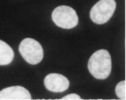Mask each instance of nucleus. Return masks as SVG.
Segmentation results:
<instances>
[{
  "instance_id": "f257e3e1",
  "label": "nucleus",
  "mask_w": 126,
  "mask_h": 100,
  "mask_svg": "<svg viewBox=\"0 0 126 100\" xmlns=\"http://www.w3.org/2000/svg\"><path fill=\"white\" fill-rule=\"evenodd\" d=\"M88 69L97 79L104 80L107 78L112 70V60L110 53L105 50L95 51L89 60Z\"/></svg>"
},
{
  "instance_id": "f03ea898",
  "label": "nucleus",
  "mask_w": 126,
  "mask_h": 100,
  "mask_svg": "<svg viewBox=\"0 0 126 100\" xmlns=\"http://www.w3.org/2000/svg\"><path fill=\"white\" fill-rule=\"evenodd\" d=\"M52 20L57 26L64 29L73 28L79 23L76 11L66 5H61L55 8L52 12Z\"/></svg>"
},
{
  "instance_id": "7ed1b4c3",
  "label": "nucleus",
  "mask_w": 126,
  "mask_h": 100,
  "mask_svg": "<svg viewBox=\"0 0 126 100\" xmlns=\"http://www.w3.org/2000/svg\"><path fill=\"white\" fill-rule=\"evenodd\" d=\"M19 51L24 60L31 65H36L43 58V50L38 41L26 38L20 42Z\"/></svg>"
},
{
  "instance_id": "20e7f679",
  "label": "nucleus",
  "mask_w": 126,
  "mask_h": 100,
  "mask_svg": "<svg viewBox=\"0 0 126 100\" xmlns=\"http://www.w3.org/2000/svg\"><path fill=\"white\" fill-rule=\"evenodd\" d=\"M115 9V0H99L90 11V18L97 24H104L112 18Z\"/></svg>"
},
{
  "instance_id": "39448f33",
  "label": "nucleus",
  "mask_w": 126,
  "mask_h": 100,
  "mask_svg": "<svg viewBox=\"0 0 126 100\" xmlns=\"http://www.w3.org/2000/svg\"><path fill=\"white\" fill-rule=\"evenodd\" d=\"M46 88L50 91L61 93L67 90L69 86V80L66 77L58 73H50L44 79Z\"/></svg>"
},
{
  "instance_id": "423d86ee",
  "label": "nucleus",
  "mask_w": 126,
  "mask_h": 100,
  "mask_svg": "<svg viewBox=\"0 0 126 100\" xmlns=\"http://www.w3.org/2000/svg\"><path fill=\"white\" fill-rule=\"evenodd\" d=\"M29 91L25 88L17 86H10L0 91V100H31Z\"/></svg>"
},
{
  "instance_id": "0eeeda50",
  "label": "nucleus",
  "mask_w": 126,
  "mask_h": 100,
  "mask_svg": "<svg viewBox=\"0 0 126 100\" xmlns=\"http://www.w3.org/2000/svg\"><path fill=\"white\" fill-rule=\"evenodd\" d=\"M14 51L6 42L0 40V65L10 64L14 59Z\"/></svg>"
},
{
  "instance_id": "6e6552de",
  "label": "nucleus",
  "mask_w": 126,
  "mask_h": 100,
  "mask_svg": "<svg viewBox=\"0 0 126 100\" xmlns=\"http://www.w3.org/2000/svg\"><path fill=\"white\" fill-rule=\"evenodd\" d=\"M117 97L120 100H126V81L122 80L117 84L115 87Z\"/></svg>"
},
{
  "instance_id": "1a4fd4ad",
  "label": "nucleus",
  "mask_w": 126,
  "mask_h": 100,
  "mask_svg": "<svg viewBox=\"0 0 126 100\" xmlns=\"http://www.w3.org/2000/svg\"><path fill=\"white\" fill-rule=\"evenodd\" d=\"M61 100H81V98L80 96H79L77 94H68L65 97H63V98H61Z\"/></svg>"
}]
</instances>
